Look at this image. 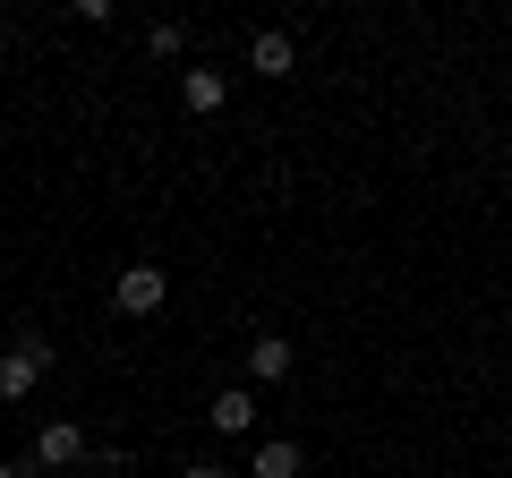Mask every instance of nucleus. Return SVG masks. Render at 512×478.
Here are the masks:
<instances>
[{
  "label": "nucleus",
  "instance_id": "3",
  "mask_svg": "<svg viewBox=\"0 0 512 478\" xmlns=\"http://www.w3.org/2000/svg\"><path fill=\"white\" fill-rule=\"evenodd\" d=\"M248 69L256 77H291L299 69V43L282 35V26H256V35H248Z\"/></svg>",
  "mask_w": 512,
  "mask_h": 478
},
{
  "label": "nucleus",
  "instance_id": "10",
  "mask_svg": "<svg viewBox=\"0 0 512 478\" xmlns=\"http://www.w3.org/2000/svg\"><path fill=\"white\" fill-rule=\"evenodd\" d=\"M0 478H43V461H0Z\"/></svg>",
  "mask_w": 512,
  "mask_h": 478
},
{
  "label": "nucleus",
  "instance_id": "11",
  "mask_svg": "<svg viewBox=\"0 0 512 478\" xmlns=\"http://www.w3.org/2000/svg\"><path fill=\"white\" fill-rule=\"evenodd\" d=\"M180 478H231V470H214V461H197V470H180Z\"/></svg>",
  "mask_w": 512,
  "mask_h": 478
},
{
  "label": "nucleus",
  "instance_id": "1",
  "mask_svg": "<svg viewBox=\"0 0 512 478\" xmlns=\"http://www.w3.org/2000/svg\"><path fill=\"white\" fill-rule=\"evenodd\" d=\"M43 376H52V342H43V333H26V342L0 350V402H26Z\"/></svg>",
  "mask_w": 512,
  "mask_h": 478
},
{
  "label": "nucleus",
  "instance_id": "7",
  "mask_svg": "<svg viewBox=\"0 0 512 478\" xmlns=\"http://www.w3.org/2000/svg\"><path fill=\"white\" fill-rule=\"evenodd\" d=\"M299 470H308V453H299L291 436H265V444H256V461H248V478H299Z\"/></svg>",
  "mask_w": 512,
  "mask_h": 478
},
{
  "label": "nucleus",
  "instance_id": "8",
  "mask_svg": "<svg viewBox=\"0 0 512 478\" xmlns=\"http://www.w3.org/2000/svg\"><path fill=\"white\" fill-rule=\"evenodd\" d=\"M205 427H214V436H248V427H256V393H214V410H205Z\"/></svg>",
  "mask_w": 512,
  "mask_h": 478
},
{
  "label": "nucleus",
  "instance_id": "5",
  "mask_svg": "<svg viewBox=\"0 0 512 478\" xmlns=\"http://www.w3.org/2000/svg\"><path fill=\"white\" fill-rule=\"evenodd\" d=\"M180 103L197 111V120H214V111L231 103V77H222V69H188V77H180Z\"/></svg>",
  "mask_w": 512,
  "mask_h": 478
},
{
  "label": "nucleus",
  "instance_id": "9",
  "mask_svg": "<svg viewBox=\"0 0 512 478\" xmlns=\"http://www.w3.org/2000/svg\"><path fill=\"white\" fill-rule=\"evenodd\" d=\"M146 52H154V60H180V52H188V26H180V18H154V26H146Z\"/></svg>",
  "mask_w": 512,
  "mask_h": 478
},
{
  "label": "nucleus",
  "instance_id": "2",
  "mask_svg": "<svg viewBox=\"0 0 512 478\" xmlns=\"http://www.w3.org/2000/svg\"><path fill=\"white\" fill-rule=\"evenodd\" d=\"M163 299H171L163 265H120V282H111V308H120V316H154Z\"/></svg>",
  "mask_w": 512,
  "mask_h": 478
},
{
  "label": "nucleus",
  "instance_id": "4",
  "mask_svg": "<svg viewBox=\"0 0 512 478\" xmlns=\"http://www.w3.org/2000/svg\"><path fill=\"white\" fill-rule=\"evenodd\" d=\"M35 461H43V470H77V461H86V427H77V419H52V427L35 436Z\"/></svg>",
  "mask_w": 512,
  "mask_h": 478
},
{
  "label": "nucleus",
  "instance_id": "6",
  "mask_svg": "<svg viewBox=\"0 0 512 478\" xmlns=\"http://www.w3.org/2000/svg\"><path fill=\"white\" fill-rule=\"evenodd\" d=\"M248 376L256 385H291V342H282V333H256L248 342Z\"/></svg>",
  "mask_w": 512,
  "mask_h": 478
}]
</instances>
